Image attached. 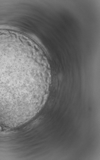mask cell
<instances>
[{
    "instance_id": "6da1fadb",
    "label": "cell",
    "mask_w": 100,
    "mask_h": 160,
    "mask_svg": "<svg viewBox=\"0 0 100 160\" xmlns=\"http://www.w3.org/2000/svg\"><path fill=\"white\" fill-rule=\"evenodd\" d=\"M34 52L22 44L0 42V88H8L17 101H24L41 84Z\"/></svg>"
},
{
    "instance_id": "7a4b0ae2",
    "label": "cell",
    "mask_w": 100,
    "mask_h": 160,
    "mask_svg": "<svg viewBox=\"0 0 100 160\" xmlns=\"http://www.w3.org/2000/svg\"><path fill=\"white\" fill-rule=\"evenodd\" d=\"M2 129V127L0 126V130H1Z\"/></svg>"
}]
</instances>
